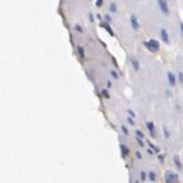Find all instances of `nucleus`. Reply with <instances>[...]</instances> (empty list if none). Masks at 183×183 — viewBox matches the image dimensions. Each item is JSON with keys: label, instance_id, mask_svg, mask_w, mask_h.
Instances as JSON below:
<instances>
[{"label": "nucleus", "instance_id": "nucleus-27", "mask_svg": "<svg viewBox=\"0 0 183 183\" xmlns=\"http://www.w3.org/2000/svg\"><path fill=\"white\" fill-rule=\"evenodd\" d=\"M135 157L138 160H142V153L141 151H135Z\"/></svg>", "mask_w": 183, "mask_h": 183}, {"label": "nucleus", "instance_id": "nucleus-29", "mask_svg": "<svg viewBox=\"0 0 183 183\" xmlns=\"http://www.w3.org/2000/svg\"><path fill=\"white\" fill-rule=\"evenodd\" d=\"M102 3H103V0H96V3H95V6L98 8L101 7V6H102Z\"/></svg>", "mask_w": 183, "mask_h": 183}, {"label": "nucleus", "instance_id": "nucleus-9", "mask_svg": "<svg viewBox=\"0 0 183 183\" xmlns=\"http://www.w3.org/2000/svg\"><path fill=\"white\" fill-rule=\"evenodd\" d=\"M120 153H121V156L125 158V157H128V156H129L131 150H129V147H128V146H125L124 143H120Z\"/></svg>", "mask_w": 183, "mask_h": 183}, {"label": "nucleus", "instance_id": "nucleus-33", "mask_svg": "<svg viewBox=\"0 0 183 183\" xmlns=\"http://www.w3.org/2000/svg\"><path fill=\"white\" fill-rule=\"evenodd\" d=\"M106 87H107V88L111 87V81H110V80H107V83H106Z\"/></svg>", "mask_w": 183, "mask_h": 183}, {"label": "nucleus", "instance_id": "nucleus-35", "mask_svg": "<svg viewBox=\"0 0 183 183\" xmlns=\"http://www.w3.org/2000/svg\"><path fill=\"white\" fill-rule=\"evenodd\" d=\"M167 96L168 98H171V96H172V94H171V91H169V90L167 91Z\"/></svg>", "mask_w": 183, "mask_h": 183}, {"label": "nucleus", "instance_id": "nucleus-26", "mask_svg": "<svg viewBox=\"0 0 183 183\" xmlns=\"http://www.w3.org/2000/svg\"><path fill=\"white\" fill-rule=\"evenodd\" d=\"M103 21H106V22H111V15H110V14H105V15H103Z\"/></svg>", "mask_w": 183, "mask_h": 183}, {"label": "nucleus", "instance_id": "nucleus-31", "mask_svg": "<svg viewBox=\"0 0 183 183\" xmlns=\"http://www.w3.org/2000/svg\"><path fill=\"white\" fill-rule=\"evenodd\" d=\"M179 30H180V34H182V37H183V22L179 24Z\"/></svg>", "mask_w": 183, "mask_h": 183}, {"label": "nucleus", "instance_id": "nucleus-32", "mask_svg": "<svg viewBox=\"0 0 183 183\" xmlns=\"http://www.w3.org/2000/svg\"><path fill=\"white\" fill-rule=\"evenodd\" d=\"M96 19H98V21H103V15H101V14H96Z\"/></svg>", "mask_w": 183, "mask_h": 183}, {"label": "nucleus", "instance_id": "nucleus-18", "mask_svg": "<svg viewBox=\"0 0 183 183\" xmlns=\"http://www.w3.org/2000/svg\"><path fill=\"white\" fill-rule=\"evenodd\" d=\"M162 134H164V138H165V139H169L171 132H169V129H168L167 127H162Z\"/></svg>", "mask_w": 183, "mask_h": 183}, {"label": "nucleus", "instance_id": "nucleus-19", "mask_svg": "<svg viewBox=\"0 0 183 183\" xmlns=\"http://www.w3.org/2000/svg\"><path fill=\"white\" fill-rule=\"evenodd\" d=\"M139 180H141V182H145V180H147V174H146L145 171H142V172L139 174Z\"/></svg>", "mask_w": 183, "mask_h": 183}, {"label": "nucleus", "instance_id": "nucleus-28", "mask_svg": "<svg viewBox=\"0 0 183 183\" xmlns=\"http://www.w3.org/2000/svg\"><path fill=\"white\" fill-rule=\"evenodd\" d=\"M127 113L129 116H132V117H135V111L132 110V109H127Z\"/></svg>", "mask_w": 183, "mask_h": 183}, {"label": "nucleus", "instance_id": "nucleus-13", "mask_svg": "<svg viewBox=\"0 0 183 183\" xmlns=\"http://www.w3.org/2000/svg\"><path fill=\"white\" fill-rule=\"evenodd\" d=\"M119 11V8H117V4L114 3V1H111L110 4H109V13L110 14H116Z\"/></svg>", "mask_w": 183, "mask_h": 183}, {"label": "nucleus", "instance_id": "nucleus-30", "mask_svg": "<svg viewBox=\"0 0 183 183\" xmlns=\"http://www.w3.org/2000/svg\"><path fill=\"white\" fill-rule=\"evenodd\" d=\"M88 18H90V22H94L95 21V18H94V15L91 13H88Z\"/></svg>", "mask_w": 183, "mask_h": 183}, {"label": "nucleus", "instance_id": "nucleus-16", "mask_svg": "<svg viewBox=\"0 0 183 183\" xmlns=\"http://www.w3.org/2000/svg\"><path fill=\"white\" fill-rule=\"evenodd\" d=\"M73 30H74V32H77V33H84V29H83V26H81L80 24L73 25Z\"/></svg>", "mask_w": 183, "mask_h": 183}, {"label": "nucleus", "instance_id": "nucleus-7", "mask_svg": "<svg viewBox=\"0 0 183 183\" xmlns=\"http://www.w3.org/2000/svg\"><path fill=\"white\" fill-rule=\"evenodd\" d=\"M146 129L149 131L150 136H153V138L156 136V125L153 121H146Z\"/></svg>", "mask_w": 183, "mask_h": 183}, {"label": "nucleus", "instance_id": "nucleus-20", "mask_svg": "<svg viewBox=\"0 0 183 183\" xmlns=\"http://www.w3.org/2000/svg\"><path fill=\"white\" fill-rule=\"evenodd\" d=\"M120 129H121V132H123V135H125V136H128V135H129V131H128V128L125 127V125H121V127H120Z\"/></svg>", "mask_w": 183, "mask_h": 183}, {"label": "nucleus", "instance_id": "nucleus-23", "mask_svg": "<svg viewBox=\"0 0 183 183\" xmlns=\"http://www.w3.org/2000/svg\"><path fill=\"white\" fill-rule=\"evenodd\" d=\"M178 81L180 86H183V72H178Z\"/></svg>", "mask_w": 183, "mask_h": 183}, {"label": "nucleus", "instance_id": "nucleus-14", "mask_svg": "<svg viewBox=\"0 0 183 183\" xmlns=\"http://www.w3.org/2000/svg\"><path fill=\"white\" fill-rule=\"evenodd\" d=\"M101 95H102V98H103V99H109V98H110V94H109V88H107V87L103 88V90L101 91Z\"/></svg>", "mask_w": 183, "mask_h": 183}, {"label": "nucleus", "instance_id": "nucleus-12", "mask_svg": "<svg viewBox=\"0 0 183 183\" xmlns=\"http://www.w3.org/2000/svg\"><path fill=\"white\" fill-rule=\"evenodd\" d=\"M174 164H175V167L178 168L179 171H180V169H182V168H183L182 160H180V157H179L178 154H175V156H174Z\"/></svg>", "mask_w": 183, "mask_h": 183}, {"label": "nucleus", "instance_id": "nucleus-10", "mask_svg": "<svg viewBox=\"0 0 183 183\" xmlns=\"http://www.w3.org/2000/svg\"><path fill=\"white\" fill-rule=\"evenodd\" d=\"M102 28H103L105 30H106V32L109 33V34H110L111 37H113V36H114V32H113V29H111V26H110V22H106V21H103V22H102Z\"/></svg>", "mask_w": 183, "mask_h": 183}, {"label": "nucleus", "instance_id": "nucleus-8", "mask_svg": "<svg viewBox=\"0 0 183 183\" xmlns=\"http://www.w3.org/2000/svg\"><path fill=\"white\" fill-rule=\"evenodd\" d=\"M129 62H131V66H132V69H134L135 72H139V70H141V62H139V59H136L135 56H131Z\"/></svg>", "mask_w": 183, "mask_h": 183}, {"label": "nucleus", "instance_id": "nucleus-2", "mask_svg": "<svg viewBox=\"0 0 183 183\" xmlns=\"http://www.w3.org/2000/svg\"><path fill=\"white\" fill-rule=\"evenodd\" d=\"M164 179H165V182H168V183H174V182H178V180H179V175H178V172H175V171L168 169L167 172H165V175H164Z\"/></svg>", "mask_w": 183, "mask_h": 183}, {"label": "nucleus", "instance_id": "nucleus-3", "mask_svg": "<svg viewBox=\"0 0 183 183\" xmlns=\"http://www.w3.org/2000/svg\"><path fill=\"white\" fill-rule=\"evenodd\" d=\"M167 81H168V86L171 88H175L178 86V73H174V72H167Z\"/></svg>", "mask_w": 183, "mask_h": 183}, {"label": "nucleus", "instance_id": "nucleus-34", "mask_svg": "<svg viewBox=\"0 0 183 183\" xmlns=\"http://www.w3.org/2000/svg\"><path fill=\"white\" fill-rule=\"evenodd\" d=\"M158 160L160 161H164V156H162V154H160V153H158Z\"/></svg>", "mask_w": 183, "mask_h": 183}, {"label": "nucleus", "instance_id": "nucleus-5", "mask_svg": "<svg viewBox=\"0 0 183 183\" xmlns=\"http://www.w3.org/2000/svg\"><path fill=\"white\" fill-rule=\"evenodd\" d=\"M129 25H131L132 30H135V32H138V30L141 29V24H139V19H138V17H136L135 14H131V17H129Z\"/></svg>", "mask_w": 183, "mask_h": 183}, {"label": "nucleus", "instance_id": "nucleus-6", "mask_svg": "<svg viewBox=\"0 0 183 183\" xmlns=\"http://www.w3.org/2000/svg\"><path fill=\"white\" fill-rule=\"evenodd\" d=\"M160 39H161V41H162V43L169 44L171 39H169V33H168V30L165 29V28H161V29H160Z\"/></svg>", "mask_w": 183, "mask_h": 183}, {"label": "nucleus", "instance_id": "nucleus-4", "mask_svg": "<svg viewBox=\"0 0 183 183\" xmlns=\"http://www.w3.org/2000/svg\"><path fill=\"white\" fill-rule=\"evenodd\" d=\"M157 6H158L160 11L164 14V15H169V4H168V0H157Z\"/></svg>", "mask_w": 183, "mask_h": 183}, {"label": "nucleus", "instance_id": "nucleus-15", "mask_svg": "<svg viewBox=\"0 0 183 183\" xmlns=\"http://www.w3.org/2000/svg\"><path fill=\"white\" fill-rule=\"evenodd\" d=\"M157 179V176H156V172L154 171H150V172H147V180H150V182H154Z\"/></svg>", "mask_w": 183, "mask_h": 183}, {"label": "nucleus", "instance_id": "nucleus-22", "mask_svg": "<svg viewBox=\"0 0 183 183\" xmlns=\"http://www.w3.org/2000/svg\"><path fill=\"white\" fill-rule=\"evenodd\" d=\"M149 146H150L151 149L156 151V154H158V153H160V147H157L156 145H153V142H149Z\"/></svg>", "mask_w": 183, "mask_h": 183}, {"label": "nucleus", "instance_id": "nucleus-1", "mask_svg": "<svg viewBox=\"0 0 183 183\" xmlns=\"http://www.w3.org/2000/svg\"><path fill=\"white\" fill-rule=\"evenodd\" d=\"M143 46L147 50V51H150V52H157L160 51V41L156 39H149L143 41Z\"/></svg>", "mask_w": 183, "mask_h": 183}, {"label": "nucleus", "instance_id": "nucleus-11", "mask_svg": "<svg viewBox=\"0 0 183 183\" xmlns=\"http://www.w3.org/2000/svg\"><path fill=\"white\" fill-rule=\"evenodd\" d=\"M76 52H77V56H79L80 59H84L86 58V51H84L83 46H76Z\"/></svg>", "mask_w": 183, "mask_h": 183}, {"label": "nucleus", "instance_id": "nucleus-17", "mask_svg": "<svg viewBox=\"0 0 183 183\" xmlns=\"http://www.w3.org/2000/svg\"><path fill=\"white\" fill-rule=\"evenodd\" d=\"M110 76H111V79H114V80H119L120 79V74H119V72L117 70H114V69H111L110 72Z\"/></svg>", "mask_w": 183, "mask_h": 183}, {"label": "nucleus", "instance_id": "nucleus-25", "mask_svg": "<svg viewBox=\"0 0 183 183\" xmlns=\"http://www.w3.org/2000/svg\"><path fill=\"white\" fill-rule=\"evenodd\" d=\"M135 135L139 136V138H143V139H145V134L141 131V129H135Z\"/></svg>", "mask_w": 183, "mask_h": 183}, {"label": "nucleus", "instance_id": "nucleus-21", "mask_svg": "<svg viewBox=\"0 0 183 183\" xmlns=\"http://www.w3.org/2000/svg\"><path fill=\"white\" fill-rule=\"evenodd\" d=\"M135 117H132V116H129V114H128V117H127V123L128 124H129V125H134V124H135Z\"/></svg>", "mask_w": 183, "mask_h": 183}, {"label": "nucleus", "instance_id": "nucleus-24", "mask_svg": "<svg viewBox=\"0 0 183 183\" xmlns=\"http://www.w3.org/2000/svg\"><path fill=\"white\" fill-rule=\"evenodd\" d=\"M136 143L139 145V146H145V142H143V138H139V136H136Z\"/></svg>", "mask_w": 183, "mask_h": 183}]
</instances>
